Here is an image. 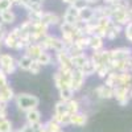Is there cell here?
Segmentation results:
<instances>
[{
	"label": "cell",
	"instance_id": "cell-40",
	"mask_svg": "<svg viewBox=\"0 0 132 132\" xmlns=\"http://www.w3.org/2000/svg\"><path fill=\"white\" fill-rule=\"evenodd\" d=\"M7 32H8V30H7L4 27L0 29V41H3V40H4V37H5V35H7Z\"/></svg>",
	"mask_w": 132,
	"mask_h": 132
},
{
	"label": "cell",
	"instance_id": "cell-12",
	"mask_svg": "<svg viewBox=\"0 0 132 132\" xmlns=\"http://www.w3.org/2000/svg\"><path fill=\"white\" fill-rule=\"evenodd\" d=\"M12 99H15V93H13V89L9 85L0 89V102L8 104V102H11Z\"/></svg>",
	"mask_w": 132,
	"mask_h": 132
},
{
	"label": "cell",
	"instance_id": "cell-31",
	"mask_svg": "<svg viewBox=\"0 0 132 132\" xmlns=\"http://www.w3.org/2000/svg\"><path fill=\"white\" fill-rule=\"evenodd\" d=\"M65 15L75 17V19H79V11L77 9L74 5H68V8H66V11H65Z\"/></svg>",
	"mask_w": 132,
	"mask_h": 132
},
{
	"label": "cell",
	"instance_id": "cell-34",
	"mask_svg": "<svg viewBox=\"0 0 132 132\" xmlns=\"http://www.w3.org/2000/svg\"><path fill=\"white\" fill-rule=\"evenodd\" d=\"M124 35H126V38L129 42H132V21L124 27Z\"/></svg>",
	"mask_w": 132,
	"mask_h": 132
},
{
	"label": "cell",
	"instance_id": "cell-52",
	"mask_svg": "<svg viewBox=\"0 0 132 132\" xmlns=\"http://www.w3.org/2000/svg\"><path fill=\"white\" fill-rule=\"evenodd\" d=\"M13 132H15V131H13Z\"/></svg>",
	"mask_w": 132,
	"mask_h": 132
},
{
	"label": "cell",
	"instance_id": "cell-30",
	"mask_svg": "<svg viewBox=\"0 0 132 132\" xmlns=\"http://www.w3.org/2000/svg\"><path fill=\"white\" fill-rule=\"evenodd\" d=\"M41 9H42L41 0H30L29 5L27 7V11H41Z\"/></svg>",
	"mask_w": 132,
	"mask_h": 132
},
{
	"label": "cell",
	"instance_id": "cell-44",
	"mask_svg": "<svg viewBox=\"0 0 132 132\" xmlns=\"http://www.w3.org/2000/svg\"><path fill=\"white\" fill-rule=\"evenodd\" d=\"M11 2H12L13 4H19V2H20V0H11Z\"/></svg>",
	"mask_w": 132,
	"mask_h": 132
},
{
	"label": "cell",
	"instance_id": "cell-50",
	"mask_svg": "<svg viewBox=\"0 0 132 132\" xmlns=\"http://www.w3.org/2000/svg\"><path fill=\"white\" fill-rule=\"evenodd\" d=\"M131 73H132V66H131Z\"/></svg>",
	"mask_w": 132,
	"mask_h": 132
},
{
	"label": "cell",
	"instance_id": "cell-36",
	"mask_svg": "<svg viewBox=\"0 0 132 132\" xmlns=\"http://www.w3.org/2000/svg\"><path fill=\"white\" fill-rule=\"evenodd\" d=\"M7 85H8V75H5L4 71L0 69V86L4 87V86H7Z\"/></svg>",
	"mask_w": 132,
	"mask_h": 132
},
{
	"label": "cell",
	"instance_id": "cell-23",
	"mask_svg": "<svg viewBox=\"0 0 132 132\" xmlns=\"http://www.w3.org/2000/svg\"><path fill=\"white\" fill-rule=\"evenodd\" d=\"M13 124L8 118H0V132H13Z\"/></svg>",
	"mask_w": 132,
	"mask_h": 132
},
{
	"label": "cell",
	"instance_id": "cell-46",
	"mask_svg": "<svg viewBox=\"0 0 132 132\" xmlns=\"http://www.w3.org/2000/svg\"><path fill=\"white\" fill-rule=\"evenodd\" d=\"M2 46H3V41H0V49H2Z\"/></svg>",
	"mask_w": 132,
	"mask_h": 132
},
{
	"label": "cell",
	"instance_id": "cell-15",
	"mask_svg": "<svg viewBox=\"0 0 132 132\" xmlns=\"http://www.w3.org/2000/svg\"><path fill=\"white\" fill-rule=\"evenodd\" d=\"M89 61V57L86 56L85 53L79 54V56H75V57H71V65H73V68L77 69V70H81L85 63Z\"/></svg>",
	"mask_w": 132,
	"mask_h": 132
},
{
	"label": "cell",
	"instance_id": "cell-45",
	"mask_svg": "<svg viewBox=\"0 0 132 132\" xmlns=\"http://www.w3.org/2000/svg\"><path fill=\"white\" fill-rule=\"evenodd\" d=\"M129 98H132V87L129 89Z\"/></svg>",
	"mask_w": 132,
	"mask_h": 132
},
{
	"label": "cell",
	"instance_id": "cell-1",
	"mask_svg": "<svg viewBox=\"0 0 132 132\" xmlns=\"http://www.w3.org/2000/svg\"><path fill=\"white\" fill-rule=\"evenodd\" d=\"M15 104L17 107L19 111L21 112H28L32 110H36L40 104V99L36 95H32L28 93H20L17 95H15Z\"/></svg>",
	"mask_w": 132,
	"mask_h": 132
},
{
	"label": "cell",
	"instance_id": "cell-8",
	"mask_svg": "<svg viewBox=\"0 0 132 132\" xmlns=\"http://www.w3.org/2000/svg\"><path fill=\"white\" fill-rule=\"evenodd\" d=\"M95 94L101 99H111L114 98V89L103 83V85H99L95 89Z\"/></svg>",
	"mask_w": 132,
	"mask_h": 132
},
{
	"label": "cell",
	"instance_id": "cell-16",
	"mask_svg": "<svg viewBox=\"0 0 132 132\" xmlns=\"http://www.w3.org/2000/svg\"><path fill=\"white\" fill-rule=\"evenodd\" d=\"M122 30H124V27L119 25V24H114V23H112V25L107 29L106 38H108V40H115V38L120 35V32H122Z\"/></svg>",
	"mask_w": 132,
	"mask_h": 132
},
{
	"label": "cell",
	"instance_id": "cell-39",
	"mask_svg": "<svg viewBox=\"0 0 132 132\" xmlns=\"http://www.w3.org/2000/svg\"><path fill=\"white\" fill-rule=\"evenodd\" d=\"M29 3H30V0H20L17 5H19V7H23V8L27 9V7L29 5Z\"/></svg>",
	"mask_w": 132,
	"mask_h": 132
},
{
	"label": "cell",
	"instance_id": "cell-7",
	"mask_svg": "<svg viewBox=\"0 0 132 132\" xmlns=\"http://www.w3.org/2000/svg\"><path fill=\"white\" fill-rule=\"evenodd\" d=\"M41 23H44L45 25L50 27V25H60L62 23V19L57 15V13H53V12H46L44 11V15L41 19Z\"/></svg>",
	"mask_w": 132,
	"mask_h": 132
},
{
	"label": "cell",
	"instance_id": "cell-25",
	"mask_svg": "<svg viewBox=\"0 0 132 132\" xmlns=\"http://www.w3.org/2000/svg\"><path fill=\"white\" fill-rule=\"evenodd\" d=\"M44 11H28V20L32 23H41Z\"/></svg>",
	"mask_w": 132,
	"mask_h": 132
},
{
	"label": "cell",
	"instance_id": "cell-22",
	"mask_svg": "<svg viewBox=\"0 0 132 132\" xmlns=\"http://www.w3.org/2000/svg\"><path fill=\"white\" fill-rule=\"evenodd\" d=\"M89 44H90V37L89 36H81L78 38H75V41H74V45L78 49H81L82 52H85L87 48H89Z\"/></svg>",
	"mask_w": 132,
	"mask_h": 132
},
{
	"label": "cell",
	"instance_id": "cell-27",
	"mask_svg": "<svg viewBox=\"0 0 132 132\" xmlns=\"http://www.w3.org/2000/svg\"><path fill=\"white\" fill-rule=\"evenodd\" d=\"M41 66H46V65H50L52 63V56L48 53V52H42L40 54V57L36 60Z\"/></svg>",
	"mask_w": 132,
	"mask_h": 132
},
{
	"label": "cell",
	"instance_id": "cell-41",
	"mask_svg": "<svg viewBox=\"0 0 132 132\" xmlns=\"http://www.w3.org/2000/svg\"><path fill=\"white\" fill-rule=\"evenodd\" d=\"M87 3V5H98V3L101 2V0H85Z\"/></svg>",
	"mask_w": 132,
	"mask_h": 132
},
{
	"label": "cell",
	"instance_id": "cell-47",
	"mask_svg": "<svg viewBox=\"0 0 132 132\" xmlns=\"http://www.w3.org/2000/svg\"><path fill=\"white\" fill-rule=\"evenodd\" d=\"M3 28V23H2V21H0V29H2Z\"/></svg>",
	"mask_w": 132,
	"mask_h": 132
},
{
	"label": "cell",
	"instance_id": "cell-14",
	"mask_svg": "<svg viewBox=\"0 0 132 132\" xmlns=\"http://www.w3.org/2000/svg\"><path fill=\"white\" fill-rule=\"evenodd\" d=\"M68 114V107H66V102L63 101H58L56 104H54V114H53V120L60 119L62 115Z\"/></svg>",
	"mask_w": 132,
	"mask_h": 132
},
{
	"label": "cell",
	"instance_id": "cell-37",
	"mask_svg": "<svg viewBox=\"0 0 132 132\" xmlns=\"http://www.w3.org/2000/svg\"><path fill=\"white\" fill-rule=\"evenodd\" d=\"M78 11H81V9H83L85 7H87V3L85 2V0H75V3L73 4Z\"/></svg>",
	"mask_w": 132,
	"mask_h": 132
},
{
	"label": "cell",
	"instance_id": "cell-32",
	"mask_svg": "<svg viewBox=\"0 0 132 132\" xmlns=\"http://www.w3.org/2000/svg\"><path fill=\"white\" fill-rule=\"evenodd\" d=\"M12 7H13V3L11 0H0V13L4 12V11L12 9Z\"/></svg>",
	"mask_w": 132,
	"mask_h": 132
},
{
	"label": "cell",
	"instance_id": "cell-43",
	"mask_svg": "<svg viewBox=\"0 0 132 132\" xmlns=\"http://www.w3.org/2000/svg\"><path fill=\"white\" fill-rule=\"evenodd\" d=\"M62 3H66L68 5H73L75 3V0H62Z\"/></svg>",
	"mask_w": 132,
	"mask_h": 132
},
{
	"label": "cell",
	"instance_id": "cell-18",
	"mask_svg": "<svg viewBox=\"0 0 132 132\" xmlns=\"http://www.w3.org/2000/svg\"><path fill=\"white\" fill-rule=\"evenodd\" d=\"M104 85L112 87V89L118 87V85H119V73H116V71H110L108 75L104 78Z\"/></svg>",
	"mask_w": 132,
	"mask_h": 132
},
{
	"label": "cell",
	"instance_id": "cell-5",
	"mask_svg": "<svg viewBox=\"0 0 132 132\" xmlns=\"http://www.w3.org/2000/svg\"><path fill=\"white\" fill-rule=\"evenodd\" d=\"M110 56H111V61H122L126 58L132 57V49L127 46H120L110 50Z\"/></svg>",
	"mask_w": 132,
	"mask_h": 132
},
{
	"label": "cell",
	"instance_id": "cell-4",
	"mask_svg": "<svg viewBox=\"0 0 132 132\" xmlns=\"http://www.w3.org/2000/svg\"><path fill=\"white\" fill-rule=\"evenodd\" d=\"M132 85L129 86H119L114 89V98H116V101L119 102L120 106H127L129 102V89Z\"/></svg>",
	"mask_w": 132,
	"mask_h": 132
},
{
	"label": "cell",
	"instance_id": "cell-49",
	"mask_svg": "<svg viewBox=\"0 0 132 132\" xmlns=\"http://www.w3.org/2000/svg\"><path fill=\"white\" fill-rule=\"evenodd\" d=\"M60 132H65V131H63V129H61V131H60Z\"/></svg>",
	"mask_w": 132,
	"mask_h": 132
},
{
	"label": "cell",
	"instance_id": "cell-21",
	"mask_svg": "<svg viewBox=\"0 0 132 132\" xmlns=\"http://www.w3.org/2000/svg\"><path fill=\"white\" fill-rule=\"evenodd\" d=\"M81 73H82L85 77H89V75H93V74L96 73V66H95L94 62L90 60V57H89V61H87V62L85 63V66L81 69Z\"/></svg>",
	"mask_w": 132,
	"mask_h": 132
},
{
	"label": "cell",
	"instance_id": "cell-9",
	"mask_svg": "<svg viewBox=\"0 0 132 132\" xmlns=\"http://www.w3.org/2000/svg\"><path fill=\"white\" fill-rule=\"evenodd\" d=\"M79 20L82 23H91V21H95V12H94V8L87 5L83 9L79 11Z\"/></svg>",
	"mask_w": 132,
	"mask_h": 132
},
{
	"label": "cell",
	"instance_id": "cell-29",
	"mask_svg": "<svg viewBox=\"0 0 132 132\" xmlns=\"http://www.w3.org/2000/svg\"><path fill=\"white\" fill-rule=\"evenodd\" d=\"M111 71V69H110V66H104V65H101V66H98L96 68V73L95 74H98V77L99 78H106V77L108 75V73Z\"/></svg>",
	"mask_w": 132,
	"mask_h": 132
},
{
	"label": "cell",
	"instance_id": "cell-42",
	"mask_svg": "<svg viewBox=\"0 0 132 132\" xmlns=\"http://www.w3.org/2000/svg\"><path fill=\"white\" fill-rule=\"evenodd\" d=\"M118 2V0H103V4L104 5H112Z\"/></svg>",
	"mask_w": 132,
	"mask_h": 132
},
{
	"label": "cell",
	"instance_id": "cell-20",
	"mask_svg": "<svg viewBox=\"0 0 132 132\" xmlns=\"http://www.w3.org/2000/svg\"><path fill=\"white\" fill-rule=\"evenodd\" d=\"M89 48H90L93 52L102 50V49H103V38H101V37H96V36H91V37H90V44H89Z\"/></svg>",
	"mask_w": 132,
	"mask_h": 132
},
{
	"label": "cell",
	"instance_id": "cell-24",
	"mask_svg": "<svg viewBox=\"0 0 132 132\" xmlns=\"http://www.w3.org/2000/svg\"><path fill=\"white\" fill-rule=\"evenodd\" d=\"M66 107H68V114H70V115L79 112V102L74 98L70 99L69 102H66Z\"/></svg>",
	"mask_w": 132,
	"mask_h": 132
},
{
	"label": "cell",
	"instance_id": "cell-11",
	"mask_svg": "<svg viewBox=\"0 0 132 132\" xmlns=\"http://www.w3.org/2000/svg\"><path fill=\"white\" fill-rule=\"evenodd\" d=\"M25 120H27V124L29 126H37L41 123V112L38 110H32V111H28L25 114Z\"/></svg>",
	"mask_w": 132,
	"mask_h": 132
},
{
	"label": "cell",
	"instance_id": "cell-51",
	"mask_svg": "<svg viewBox=\"0 0 132 132\" xmlns=\"http://www.w3.org/2000/svg\"><path fill=\"white\" fill-rule=\"evenodd\" d=\"M41 2H44V0H41Z\"/></svg>",
	"mask_w": 132,
	"mask_h": 132
},
{
	"label": "cell",
	"instance_id": "cell-17",
	"mask_svg": "<svg viewBox=\"0 0 132 132\" xmlns=\"http://www.w3.org/2000/svg\"><path fill=\"white\" fill-rule=\"evenodd\" d=\"M0 21L3 24H13L16 21V13L13 12L12 9H8V11H4V12L0 13Z\"/></svg>",
	"mask_w": 132,
	"mask_h": 132
},
{
	"label": "cell",
	"instance_id": "cell-6",
	"mask_svg": "<svg viewBox=\"0 0 132 132\" xmlns=\"http://www.w3.org/2000/svg\"><path fill=\"white\" fill-rule=\"evenodd\" d=\"M85 81H86V77L81 73V70L73 69V73H71V85H70V89H71L74 93L82 89L83 85H85Z\"/></svg>",
	"mask_w": 132,
	"mask_h": 132
},
{
	"label": "cell",
	"instance_id": "cell-13",
	"mask_svg": "<svg viewBox=\"0 0 132 132\" xmlns=\"http://www.w3.org/2000/svg\"><path fill=\"white\" fill-rule=\"evenodd\" d=\"M87 123V115L83 112H77L70 116V124L75 127H83Z\"/></svg>",
	"mask_w": 132,
	"mask_h": 132
},
{
	"label": "cell",
	"instance_id": "cell-48",
	"mask_svg": "<svg viewBox=\"0 0 132 132\" xmlns=\"http://www.w3.org/2000/svg\"><path fill=\"white\" fill-rule=\"evenodd\" d=\"M129 12L132 13V4H131V8H129Z\"/></svg>",
	"mask_w": 132,
	"mask_h": 132
},
{
	"label": "cell",
	"instance_id": "cell-28",
	"mask_svg": "<svg viewBox=\"0 0 132 132\" xmlns=\"http://www.w3.org/2000/svg\"><path fill=\"white\" fill-rule=\"evenodd\" d=\"M45 127H46V129H48L49 132H60V131L62 129L61 124H58L56 120H53V119L48 120V122L45 123Z\"/></svg>",
	"mask_w": 132,
	"mask_h": 132
},
{
	"label": "cell",
	"instance_id": "cell-2",
	"mask_svg": "<svg viewBox=\"0 0 132 132\" xmlns=\"http://www.w3.org/2000/svg\"><path fill=\"white\" fill-rule=\"evenodd\" d=\"M38 44H40L41 48L45 50V52H46V50H54L56 53H58V52H63V50H66V46H65L63 41H62L61 38L56 37V36H50V35H48V36L44 37Z\"/></svg>",
	"mask_w": 132,
	"mask_h": 132
},
{
	"label": "cell",
	"instance_id": "cell-38",
	"mask_svg": "<svg viewBox=\"0 0 132 132\" xmlns=\"http://www.w3.org/2000/svg\"><path fill=\"white\" fill-rule=\"evenodd\" d=\"M33 127H35L36 132H49V131L46 129L45 124H42V123H40V124H37V126H33Z\"/></svg>",
	"mask_w": 132,
	"mask_h": 132
},
{
	"label": "cell",
	"instance_id": "cell-3",
	"mask_svg": "<svg viewBox=\"0 0 132 132\" xmlns=\"http://www.w3.org/2000/svg\"><path fill=\"white\" fill-rule=\"evenodd\" d=\"M0 69L4 71L5 75L13 74L17 69V61L7 53H0Z\"/></svg>",
	"mask_w": 132,
	"mask_h": 132
},
{
	"label": "cell",
	"instance_id": "cell-35",
	"mask_svg": "<svg viewBox=\"0 0 132 132\" xmlns=\"http://www.w3.org/2000/svg\"><path fill=\"white\" fill-rule=\"evenodd\" d=\"M15 132H36V129H35V127L33 126H29V124H24L21 128H19V129H16Z\"/></svg>",
	"mask_w": 132,
	"mask_h": 132
},
{
	"label": "cell",
	"instance_id": "cell-26",
	"mask_svg": "<svg viewBox=\"0 0 132 132\" xmlns=\"http://www.w3.org/2000/svg\"><path fill=\"white\" fill-rule=\"evenodd\" d=\"M73 96H74V91L70 89V87H66V89L60 90V101L69 102L70 99H73Z\"/></svg>",
	"mask_w": 132,
	"mask_h": 132
},
{
	"label": "cell",
	"instance_id": "cell-33",
	"mask_svg": "<svg viewBox=\"0 0 132 132\" xmlns=\"http://www.w3.org/2000/svg\"><path fill=\"white\" fill-rule=\"evenodd\" d=\"M41 68L42 66L36 61V60H33V62H32V65H30V69H29V71H30V74H33V75H37L38 73H40V70H41Z\"/></svg>",
	"mask_w": 132,
	"mask_h": 132
},
{
	"label": "cell",
	"instance_id": "cell-19",
	"mask_svg": "<svg viewBox=\"0 0 132 132\" xmlns=\"http://www.w3.org/2000/svg\"><path fill=\"white\" fill-rule=\"evenodd\" d=\"M32 62H33V60H32L29 56H27V54H23V56H21V57L19 58V61H17V68H19V69H21V70L29 71Z\"/></svg>",
	"mask_w": 132,
	"mask_h": 132
},
{
	"label": "cell",
	"instance_id": "cell-10",
	"mask_svg": "<svg viewBox=\"0 0 132 132\" xmlns=\"http://www.w3.org/2000/svg\"><path fill=\"white\" fill-rule=\"evenodd\" d=\"M42 52H45V50L41 48L40 44H29V45L25 48V53L24 54L29 56L32 60H37Z\"/></svg>",
	"mask_w": 132,
	"mask_h": 132
}]
</instances>
